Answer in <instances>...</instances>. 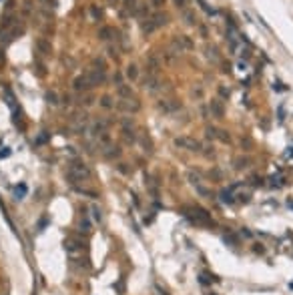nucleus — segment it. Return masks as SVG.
<instances>
[{"instance_id": "obj_1", "label": "nucleus", "mask_w": 293, "mask_h": 295, "mask_svg": "<svg viewBox=\"0 0 293 295\" xmlns=\"http://www.w3.org/2000/svg\"><path fill=\"white\" fill-rule=\"evenodd\" d=\"M69 179H70V183H78V181H84V179H88L91 177V171H88V167L84 165V163H70V167H69Z\"/></svg>"}, {"instance_id": "obj_2", "label": "nucleus", "mask_w": 293, "mask_h": 295, "mask_svg": "<svg viewBox=\"0 0 293 295\" xmlns=\"http://www.w3.org/2000/svg\"><path fill=\"white\" fill-rule=\"evenodd\" d=\"M187 215L191 217V221H193L195 225H207V223H211V215L205 211V209H201V207H195V209H191Z\"/></svg>"}, {"instance_id": "obj_3", "label": "nucleus", "mask_w": 293, "mask_h": 295, "mask_svg": "<svg viewBox=\"0 0 293 295\" xmlns=\"http://www.w3.org/2000/svg\"><path fill=\"white\" fill-rule=\"evenodd\" d=\"M175 145L181 147V149H187V151H201V145L195 139H189V136H179V139H175Z\"/></svg>"}, {"instance_id": "obj_4", "label": "nucleus", "mask_w": 293, "mask_h": 295, "mask_svg": "<svg viewBox=\"0 0 293 295\" xmlns=\"http://www.w3.org/2000/svg\"><path fill=\"white\" fill-rule=\"evenodd\" d=\"M209 109H211V114H213L215 118H223L225 117V106H223V102H221L219 98H213V101L209 102Z\"/></svg>"}, {"instance_id": "obj_5", "label": "nucleus", "mask_w": 293, "mask_h": 295, "mask_svg": "<svg viewBox=\"0 0 293 295\" xmlns=\"http://www.w3.org/2000/svg\"><path fill=\"white\" fill-rule=\"evenodd\" d=\"M118 109H121V110H131V113H137V110L141 109V105H139V101H135V98H122V101L118 102Z\"/></svg>"}, {"instance_id": "obj_6", "label": "nucleus", "mask_w": 293, "mask_h": 295, "mask_svg": "<svg viewBox=\"0 0 293 295\" xmlns=\"http://www.w3.org/2000/svg\"><path fill=\"white\" fill-rule=\"evenodd\" d=\"M91 84H88V80H87V76H78V78L74 80V88L76 91H82V88H88Z\"/></svg>"}, {"instance_id": "obj_7", "label": "nucleus", "mask_w": 293, "mask_h": 295, "mask_svg": "<svg viewBox=\"0 0 293 295\" xmlns=\"http://www.w3.org/2000/svg\"><path fill=\"white\" fill-rule=\"evenodd\" d=\"M151 22L155 24L157 28H159V26H163V24L167 22V16H165V14H155V16L151 18Z\"/></svg>"}, {"instance_id": "obj_8", "label": "nucleus", "mask_w": 293, "mask_h": 295, "mask_svg": "<svg viewBox=\"0 0 293 295\" xmlns=\"http://www.w3.org/2000/svg\"><path fill=\"white\" fill-rule=\"evenodd\" d=\"M118 95H121L122 98H131L133 96V91H131L127 84H118Z\"/></svg>"}, {"instance_id": "obj_9", "label": "nucleus", "mask_w": 293, "mask_h": 295, "mask_svg": "<svg viewBox=\"0 0 293 295\" xmlns=\"http://www.w3.org/2000/svg\"><path fill=\"white\" fill-rule=\"evenodd\" d=\"M145 88H149V91H155V88H157V78L153 74H149L145 78Z\"/></svg>"}, {"instance_id": "obj_10", "label": "nucleus", "mask_w": 293, "mask_h": 295, "mask_svg": "<svg viewBox=\"0 0 293 295\" xmlns=\"http://www.w3.org/2000/svg\"><path fill=\"white\" fill-rule=\"evenodd\" d=\"M36 46H38V50H40L42 54H48L50 52V44L46 40H36Z\"/></svg>"}, {"instance_id": "obj_11", "label": "nucleus", "mask_w": 293, "mask_h": 295, "mask_svg": "<svg viewBox=\"0 0 293 295\" xmlns=\"http://www.w3.org/2000/svg\"><path fill=\"white\" fill-rule=\"evenodd\" d=\"M147 187L151 189L153 197H157V195H159V189H157V183H155V179H151V177H149V179H147Z\"/></svg>"}, {"instance_id": "obj_12", "label": "nucleus", "mask_w": 293, "mask_h": 295, "mask_svg": "<svg viewBox=\"0 0 293 295\" xmlns=\"http://www.w3.org/2000/svg\"><path fill=\"white\" fill-rule=\"evenodd\" d=\"M137 74H139V70H137V66H135V65H129V66H127V76H129L131 80L137 78Z\"/></svg>"}, {"instance_id": "obj_13", "label": "nucleus", "mask_w": 293, "mask_h": 295, "mask_svg": "<svg viewBox=\"0 0 293 295\" xmlns=\"http://www.w3.org/2000/svg\"><path fill=\"white\" fill-rule=\"evenodd\" d=\"M221 201H223V203H233L231 189H227V191H223V193H221Z\"/></svg>"}, {"instance_id": "obj_14", "label": "nucleus", "mask_w": 293, "mask_h": 295, "mask_svg": "<svg viewBox=\"0 0 293 295\" xmlns=\"http://www.w3.org/2000/svg\"><path fill=\"white\" fill-rule=\"evenodd\" d=\"M181 38V44H183V48H193V40H191L189 36H179Z\"/></svg>"}, {"instance_id": "obj_15", "label": "nucleus", "mask_w": 293, "mask_h": 295, "mask_svg": "<svg viewBox=\"0 0 293 295\" xmlns=\"http://www.w3.org/2000/svg\"><path fill=\"white\" fill-rule=\"evenodd\" d=\"M24 195H26V185H20V187H16V197H18V199H22Z\"/></svg>"}, {"instance_id": "obj_16", "label": "nucleus", "mask_w": 293, "mask_h": 295, "mask_svg": "<svg viewBox=\"0 0 293 295\" xmlns=\"http://www.w3.org/2000/svg\"><path fill=\"white\" fill-rule=\"evenodd\" d=\"M185 22L187 24H195V14L193 12H185Z\"/></svg>"}, {"instance_id": "obj_17", "label": "nucleus", "mask_w": 293, "mask_h": 295, "mask_svg": "<svg viewBox=\"0 0 293 295\" xmlns=\"http://www.w3.org/2000/svg\"><path fill=\"white\" fill-rule=\"evenodd\" d=\"M100 105H103L104 109H110V106H113V102H110V96H103V98H100Z\"/></svg>"}, {"instance_id": "obj_18", "label": "nucleus", "mask_w": 293, "mask_h": 295, "mask_svg": "<svg viewBox=\"0 0 293 295\" xmlns=\"http://www.w3.org/2000/svg\"><path fill=\"white\" fill-rule=\"evenodd\" d=\"M217 136H219L221 141H223V143H229V135H227L225 131H217Z\"/></svg>"}, {"instance_id": "obj_19", "label": "nucleus", "mask_w": 293, "mask_h": 295, "mask_svg": "<svg viewBox=\"0 0 293 295\" xmlns=\"http://www.w3.org/2000/svg\"><path fill=\"white\" fill-rule=\"evenodd\" d=\"M46 101H48L50 105H56V102H58V101H56V95H54V92H48V95H46Z\"/></svg>"}, {"instance_id": "obj_20", "label": "nucleus", "mask_w": 293, "mask_h": 295, "mask_svg": "<svg viewBox=\"0 0 293 295\" xmlns=\"http://www.w3.org/2000/svg\"><path fill=\"white\" fill-rule=\"evenodd\" d=\"M247 163H249L247 159H237L235 161V167H237V169H241V167H247Z\"/></svg>"}, {"instance_id": "obj_21", "label": "nucleus", "mask_w": 293, "mask_h": 295, "mask_svg": "<svg viewBox=\"0 0 293 295\" xmlns=\"http://www.w3.org/2000/svg\"><path fill=\"white\" fill-rule=\"evenodd\" d=\"M109 34H110V28H103V30H100V34H99V36L103 38V40H107V38H109Z\"/></svg>"}, {"instance_id": "obj_22", "label": "nucleus", "mask_w": 293, "mask_h": 295, "mask_svg": "<svg viewBox=\"0 0 293 295\" xmlns=\"http://www.w3.org/2000/svg\"><path fill=\"white\" fill-rule=\"evenodd\" d=\"M225 243H231V245H237V239L233 235H225Z\"/></svg>"}, {"instance_id": "obj_23", "label": "nucleus", "mask_w": 293, "mask_h": 295, "mask_svg": "<svg viewBox=\"0 0 293 295\" xmlns=\"http://www.w3.org/2000/svg\"><path fill=\"white\" fill-rule=\"evenodd\" d=\"M125 139H127V141H131V143H133V141H135V135H133V132H131L129 129H125Z\"/></svg>"}, {"instance_id": "obj_24", "label": "nucleus", "mask_w": 293, "mask_h": 295, "mask_svg": "<svg viewBox=\"0 0 293 295\" xmlns=\"http://www.w3.org/2000/svg\"><path fill=\"white\" fill-rule=\"evenodd\" d=\"M151 4L155 8H159V6H163V4H165V0H151Z\"/></svg>"}, {"instance_id": "obj_25", "label": "nucleus", "mask_w": 293, "mask_h": 295, "mask_svg": "<svg viewBox=\"0 0 293 295\" xmlns=\"http://www.w3.org/2000/svg\"><path fill=\"white\" fill-rule=\"evenodd\" d=\"M219 95H221V96H229V91H227L225 87H219Z\"/></svg>"}, {"instance_id": "obj_26", "label": "nucleus", "mask_w": 293, "mask_h": 295, "mask_svg": "<svg viewBox=\"0 0 293 295\" xmlns=\"http://www.w3.org/2000/svg\"><path fill=\"white\" fill-rule=\"evenodd\" d=\"M92 213H95V219L100 221V211H99V209H92Z\"/></svg>"}, {"instance_id": "obj_27", "label": "nucleus", "mask_w": 293, "mask_h": 295, "mask_svg": "<svg viewBox=\"0 0 293 295\" xmlns=\"http://www.w3.org/2000/svg\"><path fill=\"white\" fill-rule=\"evenodd\" d=\"M10 155V151H0V159H2V157H8Z\"/></svg>"}, {"instance_id": "obj_28", "label": "nucleus", "mask_w": 293, "mask_h": 295, "mask_svg": "<svg viewBox=\"0 0 293 295\" xmlns=\"http://www.w3.org/2000/svg\"><path fill=\"white\" fill-rule=\"evenodd\" d=\"M175 2L179 4V6H183V4H185V0H175Z\"/></svg>"}, {"instance_id": "obj_29", "label": "nucleus", "mask_w": 293, "mask_h": 295, "mask_svg": "<svg viewBox=\"0 0 293 295\" xmlns=\"http://www.w3.org/2000/svg\"><path fill=\"white\" fill-rule=\"evenodd\" d=\"M2 60H4V52H2V50H0V62H2Z\"/></svg>"}, {"instance_id": "obj_30", "label": "nucleus", "mask_w": 293, "mask_h": 295, "mask_svg": "<svg viewBox=\"0 0 293 295\" xmlns=\"http://www.w3.org/2000/svg\"><path fill=\"white\" fill-rule=\"evenodd\" d=\"M110 2H117V0H110Z\"/></svg>"}, {"instance_id": "obj_31", "label": "nucleus", "mask_w": 293, "mask_h": 295, "mask_svg": "<svg viewBox=\"0 0 293 295\" xmlns=\"http://www.w3.org/2000/svg\"><path fill=\"white\" fill-rule=\"evenodd\" d=\"M211 295H215V293H211Z\"/></svg>"}]
</instances>
